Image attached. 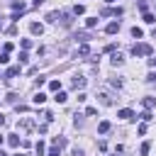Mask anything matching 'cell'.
<instances>
[{
  "label": "cell",
  "instance_id": "obj_1",
  "mask_svg": "<svg viewBox=\"0 0 156 156\" xmlns=\"http://www.w3.org/2000/svg\"><path fill=\"white\" fill-rule=\"evenodd\" d=\"M132 54L134 56H151L154 49H151V44H134L132 46Z\"/></svg>",
  "mask_w": 156,
  "mask_h": 156
},
{
  "label": "cell",
  "instance_id": "obj_2",
  "mask_svg": "<svg viewBox=\"0 0 156 156\" xmlns=\"http://www.w3.org/2000/svg\"><path fill=\"white\" fill-rule=\"evenodd\" d=\"M20 71H22L20 66H12V68H7V73H5V80H12L15 76H20Z\"/></svg>",
  "mask_w": 156,
  "mask_h": 156
},
{
  "label": "cell",
  "instance_id": "obj_3",
  "mask_svg": "<svg viewBox=\"0 0 156 156\" xmlns=\"http://www.w3.org/2000/svg\"><path fill=\"white\" fill-rule=\"evenodd\" d=\"M85 83H88V80H85L83 76H76V78H73V88H76V90H83Z\"/></svg>",
  "mask_w": 156,
  "mask_h": 156
},
{
  "label": "cell",
  "instance_id": "obj_4",
  "mask_svg": "<svg viewBox=\"0 0 156 156\" xmlns=\"http://www.w3.org/2000/svg\"><path fill=\"white\" fill-rule=\"evenodd\" d=\"M141 105H144V110H154V107H156V98H151V95H149V98H144V100H141Z\"/></svg>",
  "mask_w": 156,
  "mask_h": 156
},
{
  "label": "cell",
  "instance_id": "obj_5",
  "mask_svg": "<svg viewBox=\"0 0 156 156\" xmlns=\"http://www.w3.org/2000/svg\"><path fill=\"white\" fill-rule=\"evenodd\" d=\"M117 117H122V119H134V112H132L129 107H124V110L117 112Z\"/></svg>",
  "mask_w": 156,
  "mask_h": 156
},
{
  "label": "cell",
  "instance_id": "obj_6",
  "mask_svg": "<svg viewBox=\"0 0 156 156\" xmlns=\"http://www.w3.org/2000/svg\"><path fill=\"white\" fill-rule=\"evenodd\" d=\"M58 20H61V24H63V27H71V24H73V20H71V15H68V12H61V17H58Z\"/></svg>",
  "mask_w": 156,
  "mask_h": 156
},
{
  "label": "cell",
  "instance_id": "obj_7",
  "mask_svg": "<svg viewBox=\"0 0 156 156\" xmlns=\"http://www.w3.org/2000/svg\"><path fill=\"white\" fill-rule=\"evenodd\" d=\"M105 32H107V34H117V32H119V22H110V24L105 27Z\"/></svg>",
  "mask_w": 156,
  "mask_h": 156
},
{
  "label": "cell",
  "instance_id": "obj_8",
  "mask_svg": "<svg viewBox=\"0 0 156 156\" xmlns=\"http://www.w3.org/2000/svg\"><path fill=\"white\" fill-rule=\"evenodd\" d=\"M29 32H32V34H41V32H44V24H39V22H32V24H29Z\"/></svg>",
  "mask_w": 156,
  "mask_h": 156
},
{
  "label": "cell",
  "instance_id": "obj_9",
  "mask_svg": "<svg viewBox=\"0 0 156 156\" xmlns=\"http://www.w3.org/2000/svg\"><path fill=\"white\" fill-rule=\"evenodd\" d=\"M17 127H20V129H32V127H34V122H32L29 117H24V119H20V124H17Z\"/></svg>",
  "mask_w": 156,
  "mask_h": 156
},
{
  "label": "cell",
  "instance_id": "obj_10",
  "mask_svg": "<svg viewBox=\"0 0 156 156\" xmlns=\"http://www.w3.org/2000/svg\"><path fill=\"white\" fill-rule=\"evenodd\" d=\"M110 127H112V124H110L107 119H102V122L98 124V132H100V134H107V132H110Z\"/></svg>",
  "mask_w": 156,
  "mask_h": 156
},
{
  "label": "cell",
  "instance_id": "obj_11",
  "mask_svg": "<svg viewBox=\"0 0 156 156\" xmlns=\"http://www.w3.org/2000/svg\"><path fill=\"white\" fill-rule=\"evenodd\" d=\"M24 7H27V5H24L22 0H12V10H15V12H24Z\"/></svg>",
  "mask_w": 156,
  "mask_h": 156
},
{
  "label": "cell",
  "instance_id": "obj_12",
  "mask_svg": "<svg viewBox=\"0 0 156 156\" xmlns=\"http://www.w3.org/2000/svg\"><path fill=\"white\" fill-rule=\"evenodd\" d=\"M54 100H56V102H61V105H63V102H66V100H68V95H66V93H63V90H58V93H56V95H54Z\"/></svg>",
  "mask_w": 156,
  "mask_h": 156
},
{
  "label": "cell",
  "instance_id": "obj_13",
  "mask_svg": "<svg viewBox=\"0 0 156 156\" xmlns=\"http://www.w3.org/2000/svg\"><path fill=\"white\" fill-rule=\"evenodd\" d=\"M88 54H90V46L88 44H80L78 46V56H88Z\"/></svg>",
  "mask_w": 156,
  "mask_h": 156
},
{
  "label": "cell",
  "instance_id": "obj_14",
  "mask_svg": "<svg viewBox=\"0 0 156 156\" xmlns=\"http://www.w3.org/2000/svg\"><path fill=\"white\" fill-rule=\"evenodd\" d=\"M98 98H100V102H102V105H112V98H110L107 93H100Z\"/></svg>",
  "mask_w": 156,
  "mask_h": 156
},
{
  "label": "cell",
  "instance_id": "obj_15",
  "mask_svg": "<svg viewBox=\"0 0 156 156\" xmlns=\"http://www.w3.org/2000/svg\"><path fill=\"white\" fill-rule=\"evenodd\" d=\"M7 144H10V146H20V136H17V134H10V136H7Z\"/></svg>",
  "mask_w": 156,
  "mask_h": 156
},
{
  "label": "cell",
  "instance_id": "obj_16",
  "mask_svg": "<svg viewBox=\"0 0 156 156\" xmlns=\"http://www.w3.org/2000/svg\"><path fill=\"white\" fill-rule=\"evenodd\" d=\"M34 149H37V154H39V156H44V154H46V146H44V141H37V144H34Z\"/></svg>",
  "mask_w": 156,
  "mask_h": 156
},
{
  "label": "cell",
  "instance_id": "obj_17",
  "mask_svg": "<svg viewBox=\"0 0 156 156\" xmlns=\"http://www.w3.org/2000/svg\"><path fill=\"white\" fill-rule=\"evenodd\" d=\"M132 37H134V39H141V37H144L141 27H132Z\"/></svg>",
  "mask_w": 156,
  "mask_h": 156
},
{
  "label": "cell",
  "instance_id": "obj_18",
  "mask_svg": "<svg viewBox=\"0 0 156 156\" xmlns=\"http://www.w3.org/2000/svg\"><path fill=\"white\" fill-rule=\"evenodd\" d=\"M122 54H112V66H122Z\"/></svg>",
  "mask_w": 156,
  "mask_h": 156
},
{
  "label": "cell",
  "instance_id": "obj_19",
  "mask_svg": "<svg viewBox=\"0 0 156 156\" xmlns=\"http://www.w3.org/2000/svg\"><path fill=\"white\" fill-rule=\"evenodd\" d=\"M49 88H51L54 93H58V90H61V80H49Z\"/></svg>",
  "mask_w": 156,
  "mask_h": 156
},
{
  "label": "cell",
  "instance_id": "obj_20",
  "mask_svg": "<svg viewBox=\"0 0 156 156\" xmlns=\"http://www.w3.org/2000/svg\"><path fill=\"white\" fill-rule=\"evenodd\" d=\"M32 100H34V105H41V102L46 100V95H44V93H37V95H34Z\"/></svg>",
  "mask_w": 156,
  "mask_h": 156
},
{
  "label": "cell",
  "instance_id": "obj_21",
  "mask_svg": "<svg viewBox=\"0 0 156 156\" xmlns=\"http://www.w3.org/2000/svg\"><path fill=\"white\" fill-rule=\"evenodd\" d=\"M149 151H151V144H149V141H144V144H141V149H139V154H141V156H146Z\"/></svg>",
  "mask_w": 156,
  "mask_h": 156
},
{
  "label": "cell",
  "instance_id": "obj_22",
  "mask_svg": "<svg viewBox=\"0 0 156 156\" xmlns=\"http://www.w3.org/2000/svg\"><path fill=\"white\" fill-rule=\"evenodd\" d=\"M58 154H61V146H58V144H54V146L49 149V154H46V156H58Z\"/></svg>",
  "mask_w": 156,
  "mask_h": 156
},
{
  "label": "cell",
  "instance_id": "obj_23",
  "mask_svg": "<svg viewBox=\"0 0 156 156\" xmlns=\"http://www.w3.org/2000/svg\"><path fill=\"white\" fill-rule=\"evenodd\" d=\"M144 22H146V24H154V22H156V17H154L151 12H144Z\"/></svg>",
  "mask_w": 156,
  "mask_h": 156
},
{
  "label": "cell",
  "instance_id": "obj_24",
  "mask_svg": "<svg viewBox=\"0 0 156 156\" xmlns=\"http://www.w3.org/2000/svg\"><path fill=\"white\" fill-rule=\"evenodd\" d=\"M76 39H80V41L85 44V41L90 39V34H88V32H78V34H76Z\"/></svg>",
  "mask_w": 156,
  "mask_h": 156
},
{
  "label": "cell",
  "instance_id": "obj_25",
  "mask_svg": "<svg viewBox=\"0 0 156 156\" xmlns=\"http://www.w3.org/2000/svg\"><path fill=\"white\" fill-rule=\"evenodd\" d=\"M5 100H7L10 105H15V102H17V93H7V95H5Z\"/></svg>",
  "mask_w": 156,
  "mask_h": 156
},
{
  "label": "cell",
  "instance_id": "obj_26",
  "mask_svg": "<svg viewBox=\"0 0 156 156\" xmlns=\"http://www.w3.org/2000/svg\"><path fill=\"white\" fill-rule=\"evenodd\" d=\"M58 17H61L58 12H49V15H46V20H49V22H58Z\"/></svg>",
  "mask_w": 156,
  "mask_h": 156
},
{
  "label": "cell",
  "instance_id": "obj_27",
  "mask_svg": "<svg viewBox=\"0 0 156 156\" xmlns=\"http://www.w3.org/2000/svg\"><path fill=\"white\" fill-rule=\"evenodd\" d=\"M95 24H98V17H88V20H85V27H90V29H93Z\"/></svg>",
  "mask_w": 156,
  "mask_h": 156
},
{
  "label": "cell",
  "instance_id": "obj_28",
  "mask_svg": "<svg viewBox=\"0 0 156 156\" xmlns=\"http://www.w3.org/2000/svg\"><path fill=\"white\" fill-rule=\"evenodd\" d=\"M141 119H144V122H151V119H154V117H151V110H146V112H141Z\"/></svg>",
  "mask_w": 156,
  "mask_h": 156
},
{
  "label": "cell",
  "instance_id": "obj_29",
  "mask_svg": "<svg viewBox=\"0 0 156 156\" xmlns=\"http://www.w3.org/2000/svg\"><path fill=\"white\" fill-rule=\"evenodd\" d=\"M54 144H58V146H61V149H63V146H66V144H68V141H66V139H63V136H56V139H54Z\"/></svg>",
  "mask_w": 156,
  "mask_h": 156
},
{
  "label": "cell",
  "instance_id": "obj_30",
  "mask_svg": "<svg viewBox=\"0 0 156 156\" xmlns=\"http://www.w3.org/2000/svg\"><path fill=\"white\" fill-rule=\"evenodd\" d=\"M83 12H85L83 5H76V7H73V15H83Z\"/></svg>",
  "mask_w": 156,
  "mask_h": 156
},
{
  "label": "cell",
  "instance_id": "obj_31",
  "mask_svg": "<svg viewBox=\"0 0 156 156\" xmlns=\"http://www.w3.org/2000/svg\"><path fill=\"white\" fill-rule=\"evenodd\" d=\"M27 61H29V56H27V51H22L20 54V63H27Z\"/></svg>",
  "mask_w": 156,
  "mask_h": 156
},
{
  "label": "cell",
  "instance_id": "obj_32",
  "mask_svg": "<svg viewBox=\"0 0 156 156\" xmlns=\"http://www.w3.org/2000/svg\"><path fill=\"white\" fill-rule=\"evenodd\" d=\"M32 46V39H22V49H29Z\"/></svg>",
  "mask_w": 156,
  "mask_h": 156
},
{
  "label": "cell",
  "instance_id": "obj_33",
  "mask_svg": "<svg viewBox=\"0 0 156 156\" xmlns=\"http://www.w3.org/2000/svg\"><path fill=\"white\" fill-rule=\"evenodd\" d=\"M44 119H46V122H54V115H51V112L46 110V112H44Z\"/></svg>",
  "mask_w": 156,
  "mask_h": 156
},
{
  "label": "cell",
  "instance_id": "obj_34",
  "mask_svg": "<svg viewBox=\"0 0 156 156\" xmlns=\"http://www.w3.org/2000/svg\"><path fill=\"white\" fill-rule=\"evenodd\" d=\"M7 61H10V56H7V51H5V54H0V63H7Z\"/></svg>",
  "mask_w": 156,
  "mask_h": 156
},
{
  "label": "cell",
  "instance_id": "obj_35",
  "mask_svg": "<svg viewBox=\"0 0 156 156\" xmlns=\"http://www.w3.org/2000/svg\"><path fill=\"white\" fill-rule=\"evenodd\" d=\"M146 83H156V73H149L146 76Z\"/></svg>",
  "mask_w": 156,
  "mask_h": 156
},
{
  "label": "cell",
  "instance_id": "obj_36",
  "mask_svg": "<svg viewBox=\"0 0 156 156\" xmlns=\"http://www.w3.org/2000/svg\"><path fill=\"white\" fill-rule=\"evenodd\" d=\"M73 156H83V151H80V149L76 146V149H73Z\"/></svg>",
  "mask_w": 156,
  "mask_h": 156
},
{
  "label": "cell",
  "instance_id": "obj_37",
  "mask_svg": "<svg viewBox=\"0 0 156 156\" xmlns=\"http://www.w3.org/2000/svg\"><path fill=\"white\" fill-rule=\"evenodd\" d=\"M149 66H151V68H156V58H149Z\"/></svg>",
  "mask_w": 156,
  "mask_h": 156
},
{
  "label": "cell",
  "instance_id": "obj_38",
  "mask_svg": "<svg viewBox=\"0 0 156 156\" xmlns=\"http://www.w3.org/2000/svg\"><path fill=\"white\" fill-rule=\"evenodd\" d=\"M2 124H5V115H0V127H2Z\"/></svg>",
  "mask_w": 156,
  "mask_h": 156
},
{
  "label": "cell",
  "instance_id": "obj_39",
  "mask_svg": "<svg viewBox=\"0 0 156 156\" xmlns=\"http://www.w3.org/2000/svg\"><path fill=\"white\" fill-rule=\"evenodd\" d=\"M41 2H44V0H34V5H37V7H39V5H41Z\"/></svg>",
  "mask_w": 156,
  "mask_h": 156
},
{
  "label": "cell",
  "instance_id": "obj_40",
  "mask_svg": "<svg viewBox=\"0 0 156 156\" xmlns=\"http://www.w3.org/2000/svg\"><path fill=\"white\" fill-rule=\"evenodd\" d=\"M105 2H117V0H105Z\"/></svg>",
  "mask_w": 156,
  "mask_h": 156
},
{
  "label": "cell",
  "instance_id": "obj_41",
  "mask_svg": "<svg viewBox=\"0 0 156 156\" xmlns=\"http://www.w3.org/2000/svg\"><path fill=\"white\" fill-rule=\"evenodd\" d=\"M15 156H24V154H15Z\"/></svg>",
  "mask_w": 156,
  "mask_h": 156
},
{
  "label": "cell",
  "instance_id": "obj_42",
  "mask_svg": "<svg viewBox=\"0 0 156 156\" xmlns=\"http://www.w3.org/2000/svg\"><path fill=\"white\" fill-rule=\"evenodd\" d=\"M0 29H2V22H0Z\"/></svg>",
  "mask_w": 156,
  "mask_h": 156
},
{
  "label": "cell",
  "instance_id": "obj_43",
  "mask_svg": "<svg viewBox=\"0 0 156 156\" xmlns=\"http://www.w3.org/2000/svg\"><path fill=\"white\" fill-rule=\"evenodd\" d=\"M110 156H117V154H110Z\"/></svg>",
  "mask_w": 156,
  "mask_h": 156
}]
</instances>
